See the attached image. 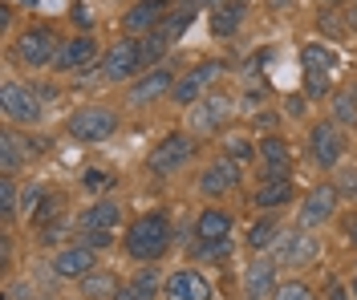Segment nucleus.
Here are the masks:
<instances>
[{
	"label": "nucleus",
	"instance_id": "nucleus-28",
	"mask_svg": "<svg viewBox=\"0 0 357 300\" xmlns=\"http://www.w3.org/2000/svg\"><path fill=\"white\" fill-rule=\"evenodd\" d=\"M280 239V219H276V211H268L264 219H256L252 228H248V248L252 252H264Z\"/></svg>",
	"mask_w": 357,
	"mask_h": 300
},
{
	"label": "nucleus",
	"instance_id": "nucleus-24",
	"mask_svg": "<svg viewBox=\"0 0 357 300\" xmlns=\"http://www.w3.org/2000/svg\"><path fill=\"white\" fill-rule=\"evenodd\" d=\"M231 235V215L223 207H203L195 219V239H227Z\"/></svg>",
	"mask_w": 357,
	"mask_h": 300
},
{
	"label": "nucleus",
	"instance_id": "nucleus-2",
	"mask_svg": "<svg viewBox=\"0 0 357 300\" xmlns=\"http://www.w3.org/2000/svg\"><path fill=\"white\" fill-rule=\"evenodd\" d=\"M61 45H66V41H61L53 29L37 24V29H24L21 37H17V45H13V57H17L21 65H29V70H41V65H53V61H57Z\"/></svg>",
	"mask_w": 357,
	"mask_h": 300
},
{
	"label": "nucleus",
	"instance_id": "nucleus-30",
	"mask_svg": "<svg viewBox=\"0 0 357 300\" xmlns=\"http://www.w3.org/2000/svg\"><path fill=\"white\" fill-rule=\"evenodd\" d=\"M17 211H21V187L13 183V175H4V183H0V215H4V223H13Z\"/></svg>",
	"mask_w": 357,
	"mask_h": 300
},
{
	"label": "nucleus",
	"instance_id": "nucleus-13",
	"mask_svg": "<svg viewBox=\"0 0 357 300\" xmlns=\"http://www.w3.org/2000/svg\"><path fill=\"white\" fill-rule=\"evenodd\" d=\"M162 297L167 300H211V284L199 268H175L167 284H162Z\"/></svg>",
	"mask_w": 357,
	"mask_h": 300
},
{
	"label": "nucleus",
	"instance_id": "nucleus-3",
	"mask_svg": "<svg viewBox=\"0 0 357 300\" xmlns=\"http://www.w3.org/2000/svg\"><path fill=\"white\" fill-rule=\"evenodd\" d=\"M195 155V139H191V130H171L167 139H158V146L146 155V171L151 175H175L183 171L187 162Z\"/></svg>",
	"mask_w": 357,
	"mask_h": 300
},
{
	"label": "nucleus",
	"instance_id": "nucleus-5",
	"mask_svg": "<svg viewBox=\"0 0 357 300\" xmlns=\"http://www.w3.org/2000/svg\"><path fill=\"white\" fill-rule=\"evenodd\" d=\"M66 130H69V139H77V142H106L118 130V114L110 106H82L77 114L69 118Z\"/></svg>",
	"mask_w": 357,
	"mask_h": 300
},
{
	"label": "nucleus",
	"instance_id": "nucleus-31",
	"mask_svg": "<svg viewBox=\"0 0 357 300\" xmlns=\"http://www.w3.org/2000/svg\"><path fill=\"white\" fill-rule=\"evenodd\" d=\"M301 61H305V70H312V73H329L333 70V53H329L325 45H317V41L301 49Z\"/></svg>",
	"mask_w": 357,
	"mask_h": 300
},
{
	"label": "nucleus",
	"instance_id": "nucleus-6",
	"mask_svg": "<svg viewBox=\"0 0 357 300\" xmlns=\"http://www.w3.org/2000/svg\"><path fill=\"white\" fill-rule=\"evenodd\" d=\"M138 70H142V41L138 37L114 41L102 57V77L106 81H138Z\"/></svg>",
	"mask_w": 357,
	"mask_h": 300
},
{
	"label": "nucleus",
	"instance_id": "nucleus-47",
	"mask_svg": "<svg viewBox=\"0 0 357 300\" xmlns=\"http://www.w3.org/2000/svg\"><path fill=\"white\" fill-rule=\"evenodd\" d=\"M349 292H354V300H357V276H354V288H349Z\"/></svg>",
	"mask_w": 357,
	"mask_h": 300
},
{
	"label": "nucleus",
	"instance_id": "nucleus-4",
	"mask_svg": "<svg viewBox=\"0 0 357 300\" xmlns=\"http://www.w3.org/2000/svg\"><path fill=\"white\" fill-rule=\"evenodd\" d=\"M0 110L4 118L13 122V126H37L41 122V93L33 90V86H24V81H4V90H0Z\"/></svg>",
	"mask_w": 357,
	"mask_h": 300
},
{
	"label": "nucleus",
	"instance_id": "nucleus-42",
	"mask_svg": "<svg viewBox=\"0 0 357 300\" xmlns=\"http://www.w3.org/2000/svg\"><path fill=\"white\" fill-rule=\"evenodd\" d=\"M337 195H357V171H341V179H337Z\"/></svg>",
	"mask_w": 357,
	"mask_h": 300
},
{
	"label": "nucleus",
	"instance_id": "nucleus-22",
	"mask_svg": "<svg viewBox=\"0 0 357 300\" xmlns=\"http://www.w3.org/2000/svg\"><path fill=\"white\" fill-rule=\"evenodd\" d=\"M155 297H158V268L146 264V268H138V272L118 288L114 300H155Z\"/></svg>",
	"mask_w": 357,
	"mask_h": 300
},
{
	"label": "nucleus",
	"instance_id": "nucleus-1",
	"mask_svg": "<svg viewBox=\"0 0 357 300\" xmlns=\"http://www.w3.org/2000/svg\"><path fill=\"white\" fill-rule=\"evenodd\" d=\"M171 219L162 215V211H146V215H138L130 228H126V239H122V248L130 260L138 264H158L162 255L171 252Z\"/></svg>",
	"mask_w": 357,
	"mask_h": 300
},
{
	"label": "nucleus",
	"instance_id": "nucleus-16",
	"mask_svg": "<svg viewBox=\"0 0 357 300\" xmlns=\"http://www.w3.org/2000/svg\"><path fill=\"white\" fill-rule=\"evenodd\" d=\"M231 114V97L227 93H207L199 106H191V134H207V130H220Z\"/></svg>",
	"mask_w": 357,
	"mask_h": 300
},
{
	"label": "nucleus",
	"instance_id": "nucleus-21",
	"mask_svg": "<svg viewBox=\"0 0 357 300\" xmlns=\"http://www.w3.org/2000/svg\"><path fill=\"white\" fill-rule=\"evenodd\" d=\"M29 155H33L29 139H21L17 130H4V134H0V171H4V175H17L24 162H29Z\"/></svg>",
	"mask_w": 357,
	"mask_h": 300
},
{
	"label": "nucleus",
	"instance_id": "nucleus-48",
	"mask_svg": "<svg viewBox=\"0 0 357 300\" xmlns=\"http://www.w3.org/2000/svg\"><path fill=\"white\" fill-rule=\"evenodd\" d=\"M199 4H223V0H199Z\"/></svg>",
	"mask_w": 357,
	"mask_h": 300
},
{
	"label": "nucleus",
	"instance_id": "nucleus-40",
	"mask_svg": "<svg viewBox=\"0 0 357 300\" xmlns=\"http://www.w3.org/2000/svg\"><path fill=\"white\" fill-rule=\"evenodd\" d=\"M82 235V244L93 248V252H102V248H114V231H77Z\"/></svg>",
	"mask_w": 357,
	"mask_h": 300
},
{
	"label": "nucleus",
	"instance_id": "nucleus-38",
	"mask_svg": "<svg viewBox=\"0 0 357 300\" xmlns=\"http://www.w3.org/2000/svg\"><path fill=\"white\" fill-rule=\"evenodd\" d=\"M57 211L66 215V195H53V191H49V195H45V203H41V211L33 215V223H49Z\"/></svg>",
	"mask_w": 357,
	"mask_h": 300
},
{
	"label": "nucleus",
	"instance_id": "nucleus-27",
	"mask_svg": "<svg viewBox=\"0 0 357 300\" xmlns=\"http://www.w3.org/2000/svg\"><path fill=\"white\" fill-rule=\"evenodd\" d=\"M195 13H199L195 4H183V8H171V13H167V21L158 24L155 33L162 37V41H167V45H175L178 37H183V33L191 29V21H195Z\"/></svg>",
	"mask_w": 357,
	"mask_h": 300
},
{
	"label": "nucleus",
	"instance_id": "nucleus-26",
	"mask_svg": "<svg viewBox=\"0 0 357 300\" xmlns=\"http://www.w3.org/2000/svg\"><path fill=\"white\" fill-rule=\"evenodd\" d=\"M77 288H82V297L86 300H114L118 297V288H122V280L114 276V272H106V268H98V272H89Z\"/></svg>",
	"mask_w": 357,
	"mask_h": 300
},
{
	"label": "nucleus",
	"instance_id": "nucleus-36",
	"mask_svg": "<svg viewBox=\"0 0 357 300\" xmlns=\"http://www.w3.org/2000/svg\"><path fill=\"white\" fill-rule=\"evenodd\" d=\"M272 300H312V288L305 280H289V284H280V288L272 292Z\"/></svg>",
	"mask_w": 357,
	"mask_h": 300
},
{
	"label": "nucleus",
	"instance_id": "nucleus-18",
	"mask_svg": "<svg viewBox=\"0 0 357 300\" xmlns=\"http://www.w3.org/2000/svg\"><path fill=\"white\" fill-rule=\"evenodd\" d=\"M337 187L321 183L309 191V199H305V207H301V228H321V223H329L337 215Z\"/></svg>",
	"mask_w": 357,
	"mask_h": 300
},
{
	"label": "nucleus",
	"instance_id": "nucleus-39",
	"mask_svg": "<svg viewBox=\"0 0 357 300\" xmlns=\"http://www.w3.org/2000/svg\"><path fill=\"white\" fill-rule=\"evenodd\" d=\"M110 183H114V175L102 171V166H89L86 175H82V187H86V191H106Z\"/></svg>",
	"mask_w": 357,
	"mask_h": 300
},
{
	"label": "nucleus",
	"instance_id": "nucleus-37",
	"mask_svg": "<svg viewBox=\"0 0 357 300\" xmlns=\"http://www.w3.org/2000/svg\"><path fill=\"white\" fill-rule=\"evenodd\" d=\"M325 93H329V73H312V70H305V97L321 102Z\"/></svg>",
	"mask_w": 357,
	"mask_h": 300
},
{
	"label": "nucleus",
	"instance_id": "nucleus-43",
	"mask_svg": "<svg viewBox=\"0 0 357 300\" xmlns=\"http://www.w3.org/2000/svg\"><path fill=\"white\" fill-rule=\"evenodd\" d=\"M325 300H354V292H349V288H345V284H329V292H325Z\"/></svg>",
	"mask_w": 357,
	"mask_h": 300
},
{
	"label": "nucleus",
	"instance_id": "nucleus-20",
	"mask_svg": "<svg viewBox=\"0 0 357 300\" xmlns=\"http://www.w3.org/2000/svg\"><path fill=\"white\" fill-rule=\"evenodd\" d=\"M118 219H122V211H118L114 199H93V203L82 207V215H77V231H114Z\"/></svg>",
	"mask_w": 357,
	"mask_h": 300
},
{
	"label": "nucleus",
	"instance_id": "nucleus-41",
	"mask_svg": "<svg viewBox=\"0 0 357 300\" xmlns=\"http://www.w3.org/2000/svg\"><path fill=\"white\" fill-rule=\"evenodd\" d=\"M66 235V219H53V223H45V231H41V244H57Z\"/></svg>",
	"mask_w": 357,
	"mask_h": 300
},
{
	"label": "nucleus",
	"instance_id": "nucleus-11",
	"mask_svg": "<svg viewBox=\"0 0 357 300\" xmlns=\"http://www.w3.org/2000/svg\"><path fill=\"white\" fill-rule=\"evenodd\" d=\"M49 268H53V276L57 280H73V284H82L89 272H98V252L86 248V244H69V248H61V252L53 255Z\"/></svg>",
	"mask_w": 357,
	"mask_h": 300
},
{
	"label": "nucleus",
	"instance_id": "nucleus-17",
	"mask_svg": "<svg viewBox=\"0 0 357 300\" xmlns=\"http://www.w3.org/2000/svg\"><path fill=\"white\" fill-rule=\"evenodd\" d=\"M276 260H268V255H256L252 264H248L244 272V300H268L280 284H276Z\"/></svg>",
	"mask_w": 357,
	"mask_h": 300
},
{
	"label": "nucleus",
	"instance_id": "nucleus-33",
	"mask_svg": "<svg viewBox=\"0 0 357 300\" xmlns=\"http://www.w3.org/2000/svg\"><path fill=\"white\" fill-rule=\"evenodd\" d=\"M167 49H171V45H167L158 33H146V37H142V70H155L158 57H162Z\"/></svg>",
	"mask_w": 357,
	"mask_h": 300
},
{
	"label": "nucleus",
	"instance_id": "nucleus-32",
	"mask_svg": "<svg viewBox=\"0 0 357 300\" xmlns=\"http://www.w3.org/2000/svg\"><path fill=\"white\" fill-rule=\"evenodd\" d=\"M195 255H199V260H215V264L227 260V255H231V235H227V239H195Z\"/></svg>",
	"mask_w": 357,
	"mask_h": 300
},
{
	"label": "nucleus",
	"instance_id": "nucleus-12",
	"mask_svg": "<svg viewBox=\"0 0 357 300\" xmlns=\"http://www.w3.org/2000/svg\"><path fill=\"white\" fill-rule=\"evenodd\" d=\"M167 13H171V0H138V4L126 8L122 29H126V37H146L167 21Z\"/></svg>",
	"mask_w": 357,
	"mask_h": 300
},
{
	"label": "nucleus",
	"instance_id": "nucleus-19",
	"mask_svg": "<svg viewBox=\"0 0 357 300\" xmlns=\"http://www.w3.org/2000/svg\"><path fill=\"white\" fill-rule=\"evenodd\" d=\"M236 183H240V162L227 159V155L215 159L199 175V191L203 195H211V199H215V195H227V191H236Z\"/></svg>",
	"mask_w": 357,
	"mask_h": 300
},
{
	"label": "nucleus",
	"instance_id": "nucleus-7",
	"mask_svg": "<svg viewBox=\"0 0 357 300\" xmlns=\"http://www.w3.org/2000/svg\"><path fill=\"white\" fill-rule=\"evenodd\" d=\"M220 73H223V61H203V65H195L191 73H178L175 90H171V106H183V110L199 106L203 97H207V86H211Z\"/></svg>",
	"mask_w": 357,
	"mask_h": 300
},
{
	"label": "nucleus",
	"instance_id": "nucleus-8",
	"mask_svg": "<svg viewBox=\"0 0 357 300\" xmlns=\"http://www.w3.org/2000/svg\"><path fill=\"white\" fill-rule=\"evenodd\" d=\"M276 248V264H289V268H309L312 260L321 255V239L309 235V228H292V231H280V239L272 244Z\"/></svg>",
	"mask_w": 357,
	"mask_h": 300
},
{
	"label": "nucleus",
	"instance_id": "nucleus-10",
	"mask_svg": "<svg viewBox=\"0 0 357 300\" xmlns=\"http://www.w3.org/2000/svg\"><path fill=\"white\" fill-rule=\"evenodd\" d=\"M309 155H312V162H317L321 171H333L337 162H341L345 139H341L337 122H317V126H309Z\"/></svg>",
	"mask_w": 357,
	"mask_h": 300
},
{
	"label": "nucleus",
	"instance_id": "nucleus-45",
	"mask_svg": "<svg viewBox=\"0 0 357 300\" xmlns=\"http://www.w3.org/2000/svg\"><path fill=\"white\" fill-rule=\"evenodd\" d=\"M268 8L272 13H284V8H292V0H268Z\"/></svg>",
	"mask_w": 357,
	"mask_h": 300
},
{
	"label": "nucleus",
	"instance_id": "nucleus-9",
	"mask_svg": "<svg viewBox=\"0 0 357 300\" xmlns=\"http://www.w3.org/2000/svg\"><path fill=\"white\" fill-rule=\"evenodd\" d=\"M175 81H178V77L167 70V65H155L151 73H142L138 81H130V90H126V106H134V110H142V106H155L158 97H171Z\"/></svg>",
	"mask_w": 357,
	"mask_h": 300
},
{
	"label": "nucleus",
	"instance_id": "nucleus-34",
	"mask_svg": "<svg viewBox=\"0 0 357 300\" xmlns=\"http://www.w3.org/2000/svg\"><path fill=\"white\" fill-rule=\"evenodd\" d=\"M45 195H49V191H45L41 183H29V187H21V215H29V219H33V215L41 211Z\"/></svg>",
	"mask_w": 357,
	"mask_h": 300
},
{
	"label": "nucleus",
	"instance_id": "nucleus-35",
	"mask_svg": "<svg viewBox=\"0 0 357 300\" xmlns=\"http://www.w3.org/2000/svg\"><path fill=\"white\" fill-rule=\"evenodd\" d=\"M252 155H256V142L248 139V134H231V139H227V159L248 162Z\"/></svg>",
	"mask_w": 357,
	"mask_h": 300
},
{
	"label": "nucleus",
	"instance_id": "nucleus-46",
	"mask_svg": "<svg viewBox=\"0 0 357 300\" xmlns=\"http://www.w3.org/2000/svg\"><path fill=\"white\" fill-rule=\"evenodd\" d=\"M21 4H24V8H37V0H21Z\"/></svg>",
	"mask_w": 357,
	"mask_h": 300
},
{
	"label": "nucleus",
	"instance_id": "nucleus-23",
	"mask_svg": "<svg viewBox=\"0 0 357 300\" xmlns=\"http://www.w3.org/2000/svg\"><path fill=\"white\" fill-rule=\"evenodd\" d=\"M292 195H296V187H292V179H272V183H260L256 187V195H252V203L264 211H280L292 203Z\"/></svg>",
	"mask_w": 357,
	"mask_h": 300
},
{
	"label": "nucleus",
	"instance_id": "nucleus-14",
	"mask_svg": "<svg viewBox=\"0 0 357 300\" xmlns=\"http://www.w3.org/2000/svg\"><path fill=\"white\" fill-rule=\"evenodd\" d=\"M98 61V41L89 37V33H77V37H66V45L57 53V61H53V70L57 73H77V70H89Z\"/></svg>",
	"mask_w": 357,
	"mask_h": 300
},
{
	"label": "nucleus",
	"instance_id": "nucleus-44",
	"mask_svg": "<svg viewBox=\"0 0 357 300\" xmlns=\"http://www.w3.org/2000/svg\"><path fill=\"white\" fill-rule=\"evenodd\" d=\"M341 231H345V239L357 248V215H345V223H341Z\"/></svg>",
	"mask_w": 357,
	"mask_h": 300
},
{
	"label": "nucleus",
	"instance_id": "nucleus-15",
	"mask_svg": "<svg viewBox=\"0 0 357 300\" xmlns=\"http://www.w3.org/2000/svg\"><path fill=\"white\" fill-rule=\"evenodd\" d=\"M260 159H264V166H260V179L264 183H272V179H292V150L280 134H264L260 139Z\"/></svg>",
	"mask_w": 357,
	"mask_h": 300
},
{
	"label": "nucleus",
	"instance_id": "nucleus-29",
	"mask_svg": "<svg viewBox=\"0 0 357 300\" xmlns=\"http://www.w3.org/2000/svg\"><path fill=\"white\" fill-rule=\"evenodd\" d=\"M333 122L337 126H354L357 122V90H337L333 93Z\"/></svg>",
	"mask_w": 357,
	"mask_h": 300
},
{
	"label": "nucleus",
	"instance_id": "nucleus-25",
	"mask_svg": "<svg viewBox=\"0 0 357 300\" xmlns=\"http://www.w3.org/2000/svg\"><path fill=\"white\" fill-rule=\"evenodd\" d=\"M240 21H244V0H223L211 8V33L215 37H231L240 29Z\"/></svg>",
	"mask_w": 357,
	"mask_h": 300
}]
</instances>
